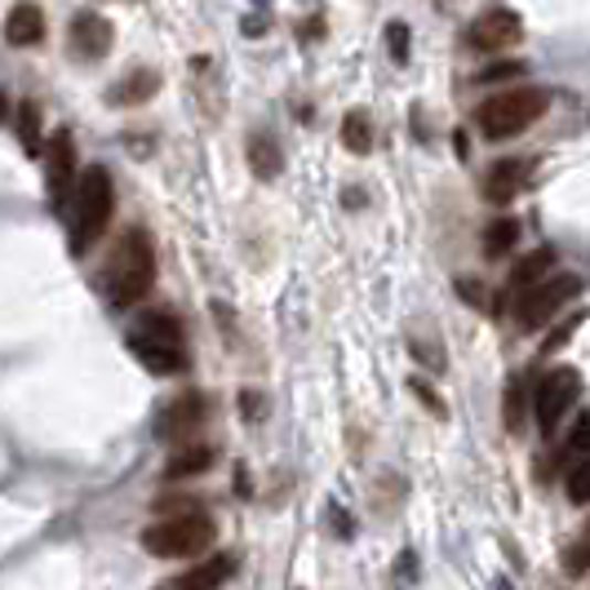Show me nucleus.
I'll return each mask as SVG.
<instances>
[{
  "label": "nucleus",
  "instance_id": "1",
  "mask_svg": "<svg viewBox=\"0 0 590 590\" xmlns=\"http://www.w3.org/2000/svg\"><path fill=\"white\" fill-rule=\"evenodd\" d=\"M156 284V253H151V235L143 226H129L112 253L107 266V303L112 312H129L138 307Z\"/></svg>",
  "mask_w": 590,
  "mask_h": 590
},
{
  "label": "nucleus",
  "instance_id": "2",
  "mask_svg": "<svg viewBox=\"0 0 590 590\" xmlns=\"http://www.w3.org/2000/svg\"><path fill=\"white\" fill-rule=\"evenodd\" d=\"M546 107H550V94L546 89H537V85H510V89H502V94H493V98L480 103L475 125H480L484 138L502 143V138L524 134L528 125H537L546 116Z\"/></svg>",
  "mask_w": 590,
  "mask_h": 590
},
{
  "label": "nucleus",
  "instance_id": "3",
  "mask_svg": "<svg viewBox=\"0 0 590 590\" xmlns=\"http://www.w3.org/2000/svg\"><path fill=\"white\" fill-rule=\"evenodd\" d=\"M112 200H116V191H112L107 169H103V165H89V169L81 173L76 191H72V240H67V249H72L76 257L89 253V249L98 244V235L107 231V222H112Z\"/></svg>",
  "mask_w": 590,
  "mask_h": 590
},
{
  "label": "nucleus",
  "instance_id": "4",
  "mask_svg": "<svg viewBox=\"0 0 590 590\" xmlns=\"http://www.w3.org/2000/svg\"><path fill=\"white\" fill-rule=\"evenodd\" d=\"M213 537H218V524L204 510H178L143 533V550L156 559H187V555H204Z\"/></svg>",
  "mask_w": 590,
  "mask_h": 590
},
{
  "label": "nucleus",
  "instance_id": "5",
  "mask_svg": "<svg viewBox=\"0 0 590 590\" xmlns=\"http://www.w3.org/2000/svg\"><path fill=\"white\" fill-rule=\"evenodd\" d=\"M129 351L151 369V373H182L187 369V351H182V329L173 316L151 312L129 329Z\"/></svg>",
  "mask_w": 590,
  "mask_h": 590
},
{
  "label": "nucleus",
  "instance_id": "6",
  "mask_svg": "<svg viewBox=\"0 0 590 590\" xmlns=\"http://www.w3.org/2000/svg\"><path fill=\"white\" fill-rule=\"evenodd\" d=\"M577 396H581V378H577V369H568V365H563V369H550V373L537 382V391H533V418H537V426H541L546 440L568 422Z\"/></svg>",
  "mask_w": 590,
  "mask_h": 590
},
{
  "label": "nucleus",
  "instance_id": "7",
  "mask_svg": "<svg viewBox=\"0 0 590 590\" xmlns=\"http://www.w3.org/2000/svg\"><path fill=\"white\" fill-rule=\"evenodd\" d=\"M577 293H581V280H577V275L550 271L537 288H528V298H524V307H519V329H541V325L559 320L563 307L577 298Z\"/></svg>",
  "mask_w": 590,
  "mask_h": 590
},
{
  "label": "nucleus",
  "instance_id": "8",
  "mask_svg": "<svg viewBox=\"0 0 590 590\" xmlns=\"http://www.w3.org/2000/svg\"><path fill=\"white\" fill-rule=\"evenodd\" d=\"M519 36H524L519 14H510V10H488V14H480V19L471 23L466 45L480 50V54H502V50L519 45Z\"/></svg>",
  "mask_w": 590,
  "mask_h": 590
},
{
  "label": "nucleus",
  "instance_id": "9",
  "mask_svg": "<svg viewBox=\"0 0 590 590\" xmlns=\"http://www.w3.org/2000/svg\"><path fill=\"white\" fill-rule=\"evenodd\" d=\"M45 169H50V204L54 209H67L72 191H76V147H72V134L59 129L45 147Z\"/></svg>",
  "mask_w": 590,
  "mask_h": 590
},
{
  "label": "nucleus",
  "instance_id": "10",
  "mask_svg": "<svg viewBox=\"0 0 590 590\" xmlns=\"http://www.w3.org/2000/svg\"><path fill=\"white\" fill-rule=\"evenodd\" d=\"M204 426V396L200 391H187V396H178V400H169L165 404V413H160V422H156V431L165 435V440H173V444H182L191 431H200Z\"/></svg>",
  "mask_w": 590,
  "mask_h": 590
},
{
  "label": "nucleus",
  "instance_id": "11",
  "mask_svg": "<svg viewBox=\"0 0 590 590\" xmlns=\"http://www.w3.org/2000/svg\"><path fill=\"white\" fill-rule=\"evenodd\" d=\"M112 36H116L112 23H107L103 14H94V10H81V14L72 19V50H76V59H85V63L107 59Z\"/></svg>",
  "mask_w": 590,
  "mask_h": 590
},
{
  "label": "nucleus",
  "instance_id": "12",
  "mask_svg": "<svg viewBox=\"0 0 590 590\" xmlns=\"http://www.w3.org/2000/svg\"><path fill=\"white\" fill-rule=\"evenodd\" d=\"M231 572H235L231 555H209V559H196L187 572H178L173 581H165L160 590H222Z\"/></svg>",
  "mask_w": 590,
  "mask_h": 590
},
{
  "label": "nucleus",
  "instance_id": "13",
  "mask_svg": "<svg viewBox=\"0 0 590 590\" xmlns=\"http://www.w3.org/2000/svg\"><path fill=\"white\" fill-rule=\"evenodd\" d=\"M528 173H533V160H497L484 178V196L493 204H510L528 187Z\"/></svg>",
  "mask_w": 590,
  "mask_h": 590
},
{
  "label": "nucleus",
  "instance_id": "14",
  "mask_svg": "<svg viewBox=\"0 0 590 590\" xmlns=\"http://www.w3.org/2000/svg\"><path fill=\"white\" fill-rule=\"evenodd\" d=\"M6 41L28 50V45H41L45 41V14L36 6H14L10 19H6Z\"/></svg>",
  "mask_w": 590,
  "mask_h": 590
},
{
  "label": "nucleus",
  "instance_id": "15",
  "mask_svg": "<svg viewBox=\"0 0 590 590\" xmlns=\"http://www.w3.org/2000/svg\"><path fill=\"white\" fill-rule=\"evenodd\" d=\"M160 89V72H151V67H138V72H129L120 85H112V103L116 107H138V103H147L151 94Z\"/></svg>",
  "mask_w": 590,
  "mask_h": 590
},
{
  "label": "nucleus",
  "instance_id": "16",
  "mask_svg": "<svg viewBox=\"0 0 590 590\" xmlns=\"http://www.w3.org/2000/svg\"><path fill=\"white\" fill-rule=\"evenodd\" d=\"M550 271H555V249H533V253H524V257L515 262L510 288H537Z\"/></svg>",
  "mask_w": 590,
  "mask_h": 590
},
{
  "label": "nucleus",
  "instance_id": "17",
  "mask_svg": "<svg viewBox=\"0 0 590 590\" xmlns=\"http://www.w3.org/2000/svg\"><path fill=\"white\" fill-rule=\"evenodd\" d=\"M249 165H253V173L257 178H280V165H284V151H280V143L271 138V134H253L249 138Z\"/></svg>",
  "mask_w": 590,
  "mask_h": 590
},
{
  "label": "nucleus",
  "instance_id": "18",
  "mask_svg": "<svg viewBox=\"0 0 590 590\" xmlns=\"http://www.w3.org/2000/svg\"><path fill=\"white\" fill-rule=\"evenodd\" d=\"M343 147H347L351 156H369V151H373V120H369V112L351 107V112L343 116Z\"/></svg>",
  "mask_w": 590,
  "mask_h": 590
},
{
  "label": "nucleus",
  "instance_id": "19",
  "mask_svg": "<svg viewBox=\"0 0 590 590\" xmlns=\"http://www.w3.org/2000/svg\"><path fill=\"white\" fill-rule=\"evenodd\" d=\"M581 457H590V413H577V422L568 426V435L555 453V466H572Z\"/></svg>",
  "mask_w": 590,
  "mask_h": 590
},
{
  "label": "nucleus",
  "instance_id": "20",
  "mask_svg": "<svg viewBox=\"0 0 590 590\" xmlns=\"http://www.w3.org/2000/svg\"><path fill=\"white\" fill-rule=\"evenodd\" d=\"M524 418H528V382L515 373L502 391V422L506 431H524Z\"/></svg>",
  "mask_w": 590,
  "mask_h": 590
},
{
  "label": "nucleus",
  "instance_id": "21",
  "mask_svg": "<svg viewBox=\"0 0 590 590\" xmlns=\"http://www.w3.org/2000/svg\"><path fill=\"white\" fill-rule=\"evenodd\" d=\"M209 462H213V453H209L204 444H191V449H182V453H173V457H169V466H165V480L200 475V471H209Z\"/></svg>",
  "mask_w": 590,
  "mask_h": 590
},
{
  "label": "nucleus",
  "instance_id": "22",
  "mask_svg": "<svg viewBox=\"0 0 590 590\" xmlns=\"http://www.w3.org/2000/svg\"><path fill=\"white\" fill-rule=\"evenodd\" d=\"M515 240H519V222H515V218H497V222L484 231V253H488V257H502V253L515 249Z\"/></svg>",
  "mask_w": 590,
  "mask_h": 590
},
{
  "label": "nucleus",
  "instance_id": "23",
  "mask_svg": "<svg viewBox=\"0 0 590 590\" xmlns=\"http://www.w3.org/2000/svg\"><path fill=\"white\" fill-rule=\"evenodd\" d=\"M563 488H568V502L572 506H586L590 502V457H581V462L568 466V484Z\"/></svg>",
  "mask_w": 590,
  "mask_h": 590
},
{
  "label": "nucleus",
  "instance_id": "24",
  "mask_svg": "<svg viewBox=\"0 0 590 590\" xmlns=\"http://www.w3.org/2000/svg\"><path fill=\"white\" fill-rule=\"evenodd\" d=\"M19 138H23V147L32 156L41 151V116H36V103H23L19 107Z\"/></svg>",
  "mask_w": 590,
  "mask_h": 590
},
{
  "label": "nucleus",
  "instance_id": "25",
  "mask_svg": "<svg viewBox=\"0 0 590 590\" xmlns=\"http://www.w3.org/2000/svg\"><path fill=\"white\" fill-rule=\"evenodd\" d=\"M387 50H391V63H409V50H413V36H409V28L404 23H391L387 28Z\"/></svg>",
  "mask_w": 590,
  "mask_h": 590
},
{
  "label": "nucleus",
  "instance_id": "26",
  "mask_svg": "<svg viewBox=\"0 0 590 590\" xmlns=\"http://www.w3.org/2000/svg\"><path fill=\"white\" fill-rule=\"evenodd\" d=\"M581 320H586V312H572V316H563V320H559V325H555V329L546 334L541 351H559V347H563V343H568L572 334H577V325H581Z\"/></svg>",
  "mask_w": 590,
  "mask_h": 590
},
{
  "label": "nucleus",
  "instance_id": "27",
  "mask_svg": "<svg viewBox=\"0 0 590 590\" xmlns=\"http://www.w3.org/2000/svg\"><path fill=\"white\" fill-rule=\"evenodd\" d=\"M586 568H590V541L581 537V541H572V546L563 550V572H568V577H581Z\"/></svg>",
  "mask_w": 590,
  "mask_h": 590
},
{
  "label": "nucleus",
  "instance_id": "28",
  "mask_svg": "<svg viewBox=\"0 0 590 590\" xmlns=\"http://www.w3.org/2000/svg\"><path fill=\"white\" fill-rule=\"evenodd\" d=\"M409 351H413L422 365H431V369H444V351H440V347H431V338H409Z\"/></svg>",
  "mask_w": 590,
  "mask_h": 590
},
{
  "label": "nucleus",
  "instance_id": "29",
  "mask_svg": "<svg viewBox=\"0 0 590 590\" xmlns=\"http://www.w3.org/2000/svg\"><path fill=\"white\" fill-rule=\"evenodd\" d=\"M409 391H413V396H418V400H422V404H426V409H431L435 418H449V409H444V400H440V396H435V391H431V387H426L422 378H409Z\"/></svg>",
  "mask_w": 590,
  "mask_h": 590
},
{
  "label": "nucleus",
  "instance_id": "30",
  "mask_svg": "<svg viewBox=\"0 0 590 590\" xmlns=\"http://www.w3.org/2000/svg\"><path fill=\"white\" fill-rule=\"evenodd\" d=\"M524 67L519 63H502V67H488V72H480V81L484 85H493V81H506V76H519Z\"/></svg>",
  "mask_w": 590,
  "mask_h": 590
},
{
  "label": "nucleus",
  "instance_id": "31",
  "mask_svg": "<svg viewBox=\"0 0 590 590\" xmlns=\"http://www.w3.org/2000/svg\"><path fill=\"white\" fill-rule=\"evenodd\" d=\"M457 288H462V298H471V303H475V307H480V303H484V288H480V284H471V280H462V284H457Z\"/></svg>",
  "mask_w": 590,
  "mask_h": 590
},
{
  "label": "nucleus",
  "instance_id": "32",
  "mask_svg": "<svg viewBox=\"0 0 590 590\" xmlns=\"http://www.w3.org/2000/svg\"><path fill=\"white\" fill-rule=\"evenodd\" d=\"M244 409H249V413H244L249 422H253V418H262V413H257V409H262V400H257L253 391H244Z\"/></svg>",
  "mask_w": 590,
  "mask_h": 590
},
{
  "label": "nucleus",
  "instance_id": "33",
  "mask_svg": "<svg viewBox=\"0 0 590 590\" xmlns=\"http://www.w3.org/2000/svg\"><path fill=\"white\" fill-rule=\"evenodd\" d=\"M0 120H10V98L0 94Z\"/></svg>",
  "mask_w": 590,
  "mask_h": 590
},
{
  "label": "nucleus",
  "instance_id": "34",
  "mask_svg": "<svg viewBox=\"0 0 590 590\" xmlns=\"http://www.w3.org/2000/svg\"><path fill=\"white\" fill-rule=\"evenodd\" d=\"M586 541H590V528H586Z\"/></svg>",
  "mask_w": 590,
  "mask_h": 590
}]
</instances>
